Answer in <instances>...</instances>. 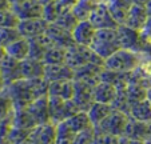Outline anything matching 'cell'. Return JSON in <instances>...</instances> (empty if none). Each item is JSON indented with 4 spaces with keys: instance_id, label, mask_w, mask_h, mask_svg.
Masks as SVG:
<instances>
[{
    "instance_id": "obj_15",
    "label": "cell",
    "mask_w": 151,
    "mask_h": 144,
    "mask_svg": "<svg viewBox=\"0 0 151 144\" xmlns=\"http://www.w3.org/2000/svg\"><path fill=\"white\" fill-rule=\"evenodd\" d=\"M150 133H151V123H142L128 117L123 136L138 141H148Z\"/></svg>"
},
{
    "instance_id": "obj_24",
    "label": "cell",
    "mask_w": 151,
    "mask_h": 144,
    "mask_svg": "<svg viewBox=\"0 0 151 144\" xmlns=\"http://www.w3.org/2000/svg\"><path fill=\"white\" fill-rule=\"evenodd\" d=\"M4 51H6L7 56L12 57V59L17 60V62H23L29 55V43L27 39L20 37L19 40H16V42H14L12 44H9Z\"/></svg>"
},
{
    "instance_id": "obj_13",
    "label": "cell",
    "mask_w": 151,
    "mask_h": 144,
    "mask_svg": "<svg viewBox=\"0 0 151 144\" xmlns=\"http://www.w3.org/2000/svg\"><path fill=\"white\" fill-rule=\"evenodd\" d=\"M48 27V23L43 19H31V20H20L17 24V31L20 36L29 40L44 35Z\"/></svg>"
},
{
    "instance_id": "obj_46",
    "label": "cell",
    "mask_w": 151,
    "mask_h": 144,
    "mask_svg": "<svg viewBox=\"0 0 151 144\" xmlns=\"http://www.w3.org/2000/svg\"><path fill=\"white\" fill-rule=\"evenodd\" d=\"M146 100L151 104V87H148L147 91H146Z\"/></svg>"
},
{
    "instance_id": "obj_50",
    "label": "cell",
    "mask_w": 151,
    "mask_h": 144,
    "mask_svg": "<svg viewBox=\"0 0 151 144\" xmlns=\"http://www.w3.org/2000/svg\"><path fill=\"white\" fill-rule=\"evenodd\" d=\"M6 88V84H4V80H3V76H1V72H0V91Z\"/></svg>"
},
{
    "instance_id": "obj_21",
    "label": "cell",
    "mask_w": 151,
    "mask_h": 144,
    "mask_svg": "<svg viewBox=\"0 0 151 144\" xmlns=\"http://www.w3.org/2000/svg\"><path fill=\"white\" fill-rule=\"evenodd\" d=\"M48 96L62 100H72L74 96V80L54 82L48 85Z\"/></svg>"
},
{
    "instance_id": "obj_41",
    "label": "cell",
    "mask_w": 151,
    "mask_h": 144,
    "mask_svg": "<svg viewBox=\"0 0 151 144\" xmlns=\"http://www.w3.org/2000/svg\"><path fill=\"white\" fill-rule=\"evenodd\" d=\"M119 144H146V141H138V140L128 139V138H126V136H120L119 138Z\"/></svg>"
},
{
    "instance_id": "obj_53",
    "label": "cell",
    "mask_w": 151,
    "mask_h": 144,
    "mask_svg": "<svg viewBox=\"0 0 151 144\" xmlns=\"http://www.w3.org/2000/svg\"><path fill=\"white\" fill-rule=\"evenodd\" d=\"M146 144H151V141H146Z\"/></svg>"
},
{
    "instance_id": "obj_7",
    "label": "cell",
    "mask_w": 151,
    "mask_h": 144,
    "mask_svg": "<svg viewBox=\"0 0 151 144\" xmlns=\"http://www.w3.org/2000/svg\"><path fill=\"white\" fill-rule=\"evenodd\" d=\"M118 31V39L122 49L132 51L142 55L143 49V37L139 31L130 28L127 26H119L116 28Z\"/></svg>"
},
{
    "instance_id": "obj_29",
    "label": "cell",
    "mask_w": 151,
    "mask_h": 144,
    "mask_svg": "<svg viewBox=\"0 0 151 144\" xmlns=\"http://www.w3.org/2000/svg\"><path fill=\"white\" fill-rule=\"evenodd\" d=\"M128 117L142 123H151V104L147 100H143V102L132 105Z\"/></svg>"
},
{
    "instance_id": "obj_36",
    "label": "cell",
    "mask_w": 151,
    "mask_h": 144,
    "mask_svg": "<svg viewBox=\"0 0 151 144\" xmlns=\"http://www.w3.org/2000/svg\"><path fill=\"white\" fill-rule=\"evenodd\" d=\"M78 23H79L78 19L74 16V14H72L71 9H70V11L64 12V14H63L62 16L54 23V24L58 26L59 28H63V29H66V31H68V32L72 34V31H74V28L76 27Z\"/></svg>"
},
{
    "instance_id": "obj_27",
    "label": "cell",
    "mask_w": 151,
    "mask_h": 144,
    "mask_svg": "<svg viewBox=\"0 0 151 144\" xmlns=\"http://www.w3.org/2000/svg\"><path fill=\"white\" fill-rule=\"evenodd\" d=\"M64 123L68 125V128L75 133V135L83 132V131H87V130L94 128L92 127L91 120H90V117H88V113L82 112V111L78 112L76 115H74L72 117H70L68 120H66Z\"/></svg>"
},
{
    "instance_id": "obj_28",
    "label": "cell",
    "mask_w": 151,
    "mask_h": 144,
    "mask_svg": "<svg viewBox=\"0 0 151 144\" xmlns=\"http://www.w3.org/2000/svg\"><path fill=\"white\" fill-rule=\"evenodd\" d=\"M12 127L19 128V130L24 131H31L35 127H37L32 116L29 112L24 108V110H16L14 111V116H12Z\"/></svg>"
},
{
    "instance_id": "obj_23",
    "label": "cell",
    "mask_w": 151,
    "mask_h": 144,
    "mask_svg": "<svg viewBox=\"0 0 151 144\" xmlns=\"http://www.w3.org/2000/svg\"><path fill=\"white\" fill-rule=\"evenodd\" d=\"M20 67H22V76L26 80L37 79V77L44 76V63L37 62V60L29 59L27 57L26 60L20 62Z\"/></svg>"
},
{
    "instance_id": "obj_8",
    "label": "cell",
    "mask_w": 151,
    "mask_h": 144,
    "mask_svg": "<svg viewBox=\"0 0 151 144\" xmlns=\"http://www.w3.org/2000/svg\"><path fill=\"white\" fill-rule=\"evenodd\" d=\"M88 21L94 26L95 29H116L119 27L110 14L107 4L95 6L94 11L88 17Z\"/></svg>"
},
{
    "instance_id": "obj_18",
    "label": "cell",
    "mask_w": 151,
    "mask_h": 144,
    "mask_svg": "<svg viewBox=\"0 0 151 144\" xmlns=\"http://www.w3.org/2000/svg\"><path fill=\"white\" fill-rule=\"evenodd\" d=\"M95 32H96V29L94 28V26L88 20L79 21L72 31V39H74L75 44L90 47L95 36Z\"/></svg>"
},
{
    "instance_id": "obj_49",
    "label": "cell",
    "mask_w": 151,
    "mask_h": 144,
    "mask_svg": "<svg viewBox=\"0 0 151 144\" xmlns=\"http://www.w3.org/2000/svg\"><path fill=\"white\" fill-rule=\"evenodd\" d=\"M23 1H27V0H8V3H9V6H15V4L23 3Z\"/></svg>"
},
{
    "instance_id": "obj_25",
    "label": "cell",
    "mask_w": 151,
    "mask_h": 144,
    "mask_svg": "<svg viewBox=\"0 0 151 144\" xmlns=\"http://www.w3.org/2000/svg\"><path fill=\"white\" fill-rule=\"evenodd\" d=\"M115 97H116V88L111 84L100 82L94 88V99L95 103H102V104L112 105Z\"/></svg>"
},
{
    "instance_id": "obj_33",
    "label": "cell",
    "mask_w": 151,
    "mask_h": 144,
    "mask_svg": "<svg viewBox=\"0 0 151 144\" xmlns=\"http://www.w3.org/2000/svg\"><path fill=\"white\" fill-rule=\"evenodd\" d=\"M66 51L59 47H51L47 49L43 63L44 65H56V64H66Z\"/></svg>"
},
{
    "instance_id": "obj_16",
    "label": "cell",
    "mask_w": 151,
    "mask_h": 144,
    "mask_svg": "<svg viewBox=\"0 0 151 144\" xmlns=\"http://www.w3.org/2000/svg\"><path fill=\"white\" fill-rule=\"evenodd\" d=\"M35 120L36 125H43L50 123V108H48V96L39 97L32 102L26 108Z\"/></svg>"
},
{
    "instance_id": "obj_54",
    "label": "cell",
    "mask_w": 151,
    "mask_h": 144,
    "mask_svg": "<svg viewBox=\"0 0 151 144\" xmlns=\"http://www.w3.org/2000/svg\"><path fill=\"white\" fill-rule=\"evenodd\" d=\"M148 141H151V133H150V139H148Z\"/></svg>"
},
{
    "instance_id": "obj_48",
    "label": "cell",
    "mask_w": 151,
    "mask_h": 144,
    "mask_svg": "<svg viewBox=\"0 0 151 144\" xmlns=\"http://www.w3.org/2000/svg\"><path fill=\"white\" fill-rule=\"evenodd\" d=\"M91 1L95 4V6H99V4H107V3H109V0H91Z\"/></svg>"
},
{
    "instance_id": "obj_2",
    "label": "cell",
    "mask_w": 151,
    "mask_h": 144,
    "mask_svg": "<svg viewBox=\"0 0 151 144\" xmlns=\"http://www.w3.org/2000/svg\"><path fill=\"white\" fill-rule=\"evenodd\" d=\"M143 57L145 56L140 54L120 48L119 51H116L104 60V68L114 72H120V74H130L137 69Z\"/></svg>"
},
{
    "instance_id": "obj_52",
    "label": "cell",
    "mask_w": 151,
    "mask_h": 144,
    "mask_svg": "<svg viewBox=\"0 0 151 144\" xmlns=\"http://www.w3.org/2000/svg\"><path fill=\"white\" fill-rule=\"evenodd\" d=\"M4 56H6V51H4V48H1V47H0V60L3 59Z\"/></svg>"
},
{
    "instance_id": "obj_17",
    "label": "cell",
    "mask_w": 151,
    "mask_h": 144,
    "mask_svg": "<svg viewBox=\"0 0 151 144\" xmlns=\"http://www.w3.org/2000/svg\"><path fill=\"white\" fill-rule=\"evenodd\" d=\"M46 35L50 37V40L52 42V44L55 47L63 48V49H68L70 47H72L75 44L71 32L66 31V29H63V28H59L55 24H48Z\"/></svg>"
},
{
    "instance_id": "obj_12",
    "label": "cell",
    "mask_w": 151,
    "mask_h": 144,
    "mask_svg": "<svg viewBox=\"0 0 151 144\" xmlns=\"http://www.w3.org/2000/svg\"><path fill=\"white\" fill-rule=\"evenodd\" d=\"M103 69H104V67H102V65L90 63V64L74 71V82L84 83V84L91 85V87H96L100 83V74Z\"/></svg>"
},
{
    "instance_id": "obj_45",
    "label": "cell",
    "mask_w": 151,
    "mask_h": 144,
    "mask_svg": "<svg viewBox=\"0 0 151 144\" xmlns=\"http://www.w3.org/2000/svg\"><path fill=\"white\" fill-rule=\"evenodd\" d=\"M145 9H146V14H147V17H151V0L147 1V4L145 6Z\"/></svg>"
},
{
    "instance_id": "obj_38",
    "label": "cell",
    "mask_w": 151,
    "mask_h": 144,
    "mask_svg": "<svg viewBox=\"0 0 151 144\" xmlns=\"http://www.w3.org/2000/svg\"><path fill=\"white\" fill-rule=\"evenodd\" d=\"M19 19L11 8L0 11V28H17Z\"/></svg>"
},
{
    "instance_id": "obj_40",
    "label": "cell",
    "mask_w": 151,
    "mask_h": 144,
    "mask_svg": "<svg viewBox=\"0 0 151 144\" xmlns=\"http://www.w3.org/2000/svg\"><path fill=\"white\" fill-rule=\"evenodd\" d=\"M94 144H119V138L106 133H95Z\"/></svg>"
},
{
    "instance_id": "obj_3",
    "label": "cell",
    "mask_w": 151,
    "mask_h": 144,
    "mask_svg": "<svg viewBox=\"0 0 151 144\" xmlns=\"http://www.w3.org/2000/svg\"><path fill=\"white\" fill-rule=\"evenodd\" d=\"M90 48L99 57L106 60L120 49L118 31L116 29H96Z\"/></svg>"
},
{
    "instance_id": "obj_5",
    "label": "cell",
    "mask_w": 151,
    "mask_h": 144,
    "mask_svg": "<svg viewBox=\"0 0 151 144\" xmlns=\"http://www.w3.org/2000/svg\"><path fill=\"white\" fill-rule=\"evenodd\" d=\"M48 108H50V123L58 125L60 123L68 120L78 112H80L72 100H62L58 97L48 96Z\"/></svg>"
},
{
    "instance_id": "obj_1",
    "label": "cell",
    "mask_w": 151,
    "mask_h": 144,
    "mask_svg": "<svg viewBox=\"0 0 151 144\" xmlns=\"http://www.w3.org/2000/svg\"><path fill=\"white\" fill-rule=\"evenodd\" d=\"M6 91L8 96L11 97L14 110H24L27 108L32 102L37 99L36 92L34 90V84L31 80L20 79L12 84L7 85Z\"/></svg>"
},
{
    "instance_id": "obj_26",
    "label": "cell",
    "mask_w": 151,
    "mask_h": 144,
    "mask_svg": "<svg viewBox=\"0 0 151 144\" xmlns=\"http://www.w3.org/2000/svg\"><path fill=\"white\" fill-rule=\"evenodd\" d=\"M114 112V108L110 104H102V103H94L92 107L88 110V117L92 123V127L99 125L103 120L109 117Z\"/></svg>"
},
{
    "instance_id": "obj_51",
    "label": "cell",
    "mask_w": 151,
    "mask_h": 144,
    "mask_svg": "<svg viewBox=\"0 0 151 144\" xmlns=\"http://www.w3.org/2000/svg\"><path fill=\"white\" fill-rule=\"evenodd\" d=\"M0 144H11L7 138H0Z\"/></svg>"
},
{
    "instance_id": "obj_44",
    "label": "cell",
    "mask_w": 151,
    "mask_h": 144,
    "mask_svg": "<svg viewBox=\"0 0 151 144\" xmlns=\"http://www.w3.org/2000/svg\"><path fill=\"white\" fill-rule=\"evenodd\" d=\"M131 1V4H134V6H140V7H145L146 4H147L148 0H130Z\"/></svg>"
},
{
    "instance_id": "obj_22",
    "label": "cell",
    "mask_w": 151,
    "mask_h": 144,
    "mask_svg": "<svg viewBox=\"0 0 151 144\" xmlns=\"http://www.w3.org/2000/svg\"><path fill=\"white\" fill-rule=\"evenodd\" d=\"M147 19L148 17H147V14H146L145 7L134 6L132 4L130 7V9H128V15H127V19H126L124 26L140 32L143 29V27H145Z\"/></svg>"
},
{
    "instance_id": "obj_31",
    "label": "cell",
    "mask_w": 151,
    "mask_h": 144,
    "mask_svg": "<svg viewBox=\"0 0 151 144\" xmlns=\"http://www.w3.org/2000/svg\"><path fill=\"white\" fill-rule=\"evenodd\" d=\"M66 11H70V9H67L66 7H63L59 1H55V3L47 4V6L43 7L42 19L44 20V21H47L48 24H54Z\"/></svg>"
},
{
    "instance_id": "obj_47",
    "label": "cell",
    "mask_w": 151,
    "mask_h": 144,
    "mask_svg": "<svg viewBox=\"0 0 151 144\" xmlns=\"http://www.w3.org/2000/svg\"><path fill=\"white\" fill-rule=\"evenodd\" d=\"M55 1H58V0H39V3L42 4L43 7L47 6V4H51V3H55Z\"/></svg>"
},
{
    "instance_id": "obj_19",
    "label": "cell",
    "mask_w": 151,
    "mask_h": 144,
    "mask_svg": "<svg viewBox=\"0 0 151 144\" xmlns=\"http://www.w3.org/2000/svg\"><path fill=\"white\" fill-rule=\"evenodd\" d=\"M29 59L37 60V62H43L44 59V55H46L47 49L51 47H55L52 44V42L50 40V37L47 36L46 34L40 35L37 37H34V39H29Z\"/></svg>"
},
{
    "instance_id": "obj_11",
    "label": "cell",
    "mask_w": 151,
    "mask_h": 144,
    "mask_svg": "<svg viewBox=\"0 0 151 144\" xmlns=\"http://www.w3.org/2000/svg\"><path fill=\"white\" fill-rule=\"evenodd\" d=\"M11 9L16 17L20 20H31V19H42L43 16V6L39 0H27L23 3L11 6Z\"/></svg>"
},
{
    "instance_id": "obj_4",
    "label": "cell",
    "mask_w": 151,
    "mask_h": 144,
    "mask_svg": "<svg viewBox=\"0 0 151 144\" xmlns=\"http://www.w3.org/2000/svg\"><path fill=\"white\" fill-rule=\"evenodd\" d=\"M90 63L104 67V60L98 56L90 47L74 44L66 51V64L72 71L79 69Z\"/></svg>"
},
{
    "instance_id": "obj_42",
    "label": "cell",
    "mask_w": 151,
    "mask_h": 144,
    "mask_svg": "<svg viewBox=\"0 0 151 144\" xmlns=\"http://www.w3.org/2000/svg\"><path fill=\"white\" fill-rule=\"evenodd\" d=\"M63 7H66L67 9H72V7L78 3V0H58Z\"/></svg>"
},
{
    "instance_id": "obj_10",
    "label": "cell",
    "mask_w": 151,
    "mask_h": 144,
    "mask_svg": "<svg viewBox=\"0 0 151 144\" xmlns=\"http://www.w3.org/2000/svg\"><path fill=\"white\" fill-rule=\"evenodd\" d=\"M55 139H56V125L48 123L35 127L22 144H55Z\"/></svg>"
},
{
    "instance_id": "obj_39",
    "label": "cell",
    "mask_w": 151,
    "mask_h": 144,
    "mask_svg": "<svg viewBox=\"0 0 151 144\" xmlns=\"http://www.w3.org/2000/svg\"><path fill=\"white\" fill-rule=\"evenodd\" d=\"M94 138H95L94 128L83 131L80 133H76V136L74 139V144H94Z\"/></svg>"
},
{
    "instance_id": "obj_6",
    "label": "cell",
    "mask_w": 151,
    "mask_h": 144,
    "mask_svg": "<svg viewBox=\"0 0 151 144\" xmlns=\"http://www.w3.org/2000/svg\"><path fill=\"white\" fill-rule=\"evenodd\" d=\"M127 122H128V116L126 113L114 110V112L106 120H103L99 125L94 127V132L106 133V135H112V136H116V138H120L124 133Z\"/></svg>"
},
{
    "instance_id": "obj_14",
    "label": "cell",
    "mask_w": 151,
    "mask_h": 144,
    "mask_svg": "<svg viewBox=\"0 0 151 144\" xmlns=\"http://www.w3.org/2000/svg\"><path fill=\"white\" fill-rule=\"evenodd\" d=\"M0 72H1V76H3L6 87L9 84H12V83L17 82V80L23 79V76H22L20 62L7 56V55L0 60Z\"/></svg>"
},
{
    "instance_id": "obj_32",
    "label": "cell",
    "mask_w": 151,
    "mask_h": 144,
    "mask_svg": "<svg viewBox=\"0 0 151 144\" xmlns=\"http://www.w3.org/2000/svg\"><path fill=\"white\" fill-rule=\"evenodd\" d=\"M94 8H95V4L92 3L91 0H78V3L72 7L71 12L78 19V21H84V20H88Z\"/></svg>"
},
{
    "instance_id": "obj_34",
    "label": "cell",
    "mask_w": 151,
    "mask_h": 144,
    "mask_svg": "<svg viewBox=\"0 0 151 144\" xmlns=\"http://www.w3.org/2000/svg\"><path fill=\"white\" fill-rule=\"evenodd\" d=\"M75 133L68 128V125L63 122L56 125V139L55 144H74Z\"/></svg>"
},
{
    "instance_id": "obj_9",
    "label": "cell",
    "mask_w": 151,
    "mask_h": 144,
    "mask_svg": "<svg viewBox=\"0 0 151 144\" xmlns=\"http://www.w3.org/2000/svg\"><path fill=\"white\" fill-rule=\"evenodd\" d=\"M94 88L91 85H87L84 83L74 82V96L72 102L76 104L79 111L82 112H88V110L95 103L94 99Z\"/></svg>"
},
{
    "instance_id": "obj_20",
    "label": "cell",
    "mask_w": 151,
    "mask_h": 144,
    "mask_svg": "<svg viewBox=\"0 0 151 144\" xmlns=\"http://www.w3.org/2000/svg\"><path fill=\"white\" fill-rule=\"evenodd\" d=\"M44 79L48 83L63 82V80H74V71L67 64L46 65L44 67Z\"/></svg>"
},
{
    "instance_id": "obj_35",
    "label": "cell",
    "mask_w": 151,
    "mask_h": 144,
    "mask_svg": "<svg viewBox=\"0 0 151 144\" xmlns=\"http://www.w3.org/2000/svg\"><path fill=\"white\" fill-rule=\"evenodd\" d=\"M14 105H12L11 97L8 96L6 88L0 91V122L4 120V119L12 116L14 113Z\"/></svg>"
},
{
    "instance_id": "obj_30",
    "label": "cell",
    "mask_w": 151,
    "mask_h": 144,
    "mask_svg": "<svg viewBox=\"0 0 151 144\" xmlns=\"http://www.w3.org/2000/svg\"><path fill=\"white\" fill-rule=\"evenodd\" d=\"M146 91L147 90L143 85L138 84V83H128L127 90H126V96H127V102L130 104V107L146 100Z\"/></svg>"
},
{
    "instance_id": "obj_43",
    "label": "cell",
    "mask_w": 151,
    "mask_h": 144,
    "mask_svg": "<svg viewBox=\"0 0 151 144\" xmlns=\"http://www.w3.org/2000/svg\"><path fill=\"white\" fill-rule=\"evenodd\" d=\"M8 8H11L8 0H0V11H4V9H8Z\"/></svg>"
},
{
    "instance_id": "obj_37",
    "label": "cell",
    "mask_w": 151,
    "mask_h": 144,
    "mask_svg": "<svg viewBox=\"0 0 151 144\" xmlns=\"http://www.w3.org/2000/svg\"><path fill=\"white\" fill-rule=\"evenodd\" d=\"M17 28H0V47L6 49L9 44L20 39Z\"/></svg>"
}]
</instances>
